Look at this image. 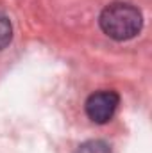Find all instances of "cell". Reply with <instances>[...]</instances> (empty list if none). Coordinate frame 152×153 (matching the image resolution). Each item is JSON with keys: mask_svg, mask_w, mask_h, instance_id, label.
<instances>
[{"mask_svg": "<svg viewBox=\"0 0 152 153\" xmlns=\"http://www.w3.org/2000/svg\"><path fill=\"white\" fill-rule=\"evenodd\" d=\"M100 29L114 41H127L140 34L143 18L138 7L127 2H113L106 5L99 18Z\"/></svg>", "mask_w": 152, "mask_h": 153, "instance_id": "obj_1", "label": "cell"}, {"mask_svg": "<svg viewBox=\"0 0 152 153\" xmlns=\"http://www.w3.org/2000/svg\"><path fill=\"white\" fill-rule=\"evenodd\" d=\"M118 103H120L118 93L104 89V91H97V93L90 94L88 100H86L84 109H86L88 117L93 123L104 125L114 116L116 109H118Z\"/></svg>", "mask_w": 152, "mask_h": 153, "instance_id": "obj_2", "label": "cell"}, {"mask_svg": "<svg viewBox=\"0 0 152 153\" xmlns=\"http://www.w3.org/2000/svg\"><path fill=\"white\" fill-rule=\"evenodd\" d=\"M75 153H113L111 148L104 143V141H99V139H93V141H86L82 143Z\"/></svg>", "mask_w": 152, "mask_h": 153, "instance_id": "obj_3", "label": "cell"}, {"mask_svg": "<svg viewBox=\"0 0 152 153\" xmlns=\"http://www.w3.org/2000/svg\"><path fill=\"white\" fill-rule=\"evenodd\" d=\"M13 39V25H11V20L0 13V50H4Z\"/></svg>", "mask_w": 152, "mask_h": 153, "instance_id": "obj_4", "label": "cell"}]
</instances>
